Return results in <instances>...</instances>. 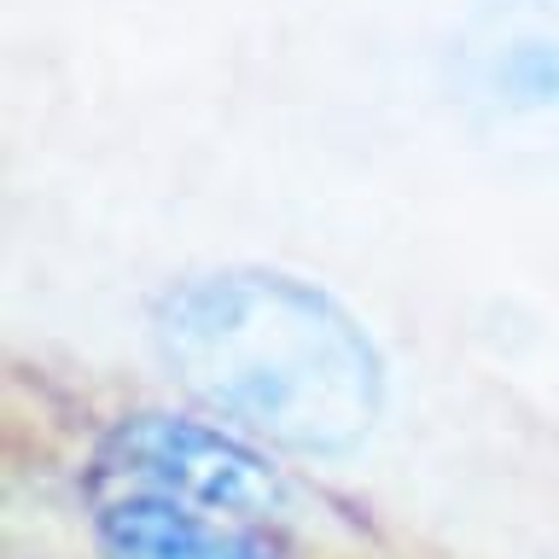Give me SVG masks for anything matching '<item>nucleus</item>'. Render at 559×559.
<instances>
[{
    "instance_id": "obj_1",
    "label": "nucleus",
    "mask_w": 559,
    "mask_h": 559,
    "mask_svg": "<svg viewBox=\"0 0 559 559\" xmlns=\"http://www.w3.org/2000/svg\"><path fill=\"white\" fill-rule=\"evenodd\" d=\"M157 356L216 419L297 454H349L384 408V361L367 326L314 280L210 269L164 292Z\"/></svg>"
},
{
    "instance_id": "obj_2",
    "label": "nucleus",
    "mask_w": 559,
    "mask_h": 559,
    "mask_svg": "<svg viewBox=\"0 0 559 559\" xmlns=\"http://www.w3.org/2000/svg\"><path fill=\"white\" fill-rule=\"evenodd\" d=\"M105 466L129 489L187 501L216 519H286L297 496L269 454L227 419L134 414L105 437Z\"/></svg>"
},
{
    "instance_id": "obj_3",
    "label": "nucleus",
    "mask_w": 559,
    "mask_h": 559,
    "mask_svg": "<svg viewBox=\"0 0 559 559\" xmlns=\"http://www.w3.org/2000/svg\"><path fill=\"white\" fill-rule=\"evenodd\" d=\"M99 559H280L239 519L129 489L99 513Z\"/></svg>"
}]
</instances>
